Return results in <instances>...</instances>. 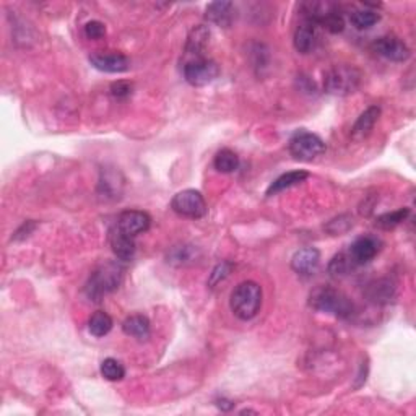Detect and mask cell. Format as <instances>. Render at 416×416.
Segmentation results:
<instances>
[{
  "instance_id": "ac0fdd59",
  "label": "cell",
  "mask_w": 416,
  "mask_h": 416,
  "mask_svg": "<svg viewBox=\"0 0 416 416\" xmlns=\"http://www.w3.org/2000/svg\"><path fill=\"white\" fill-rule=\"evenodd\" d=\"M122 330L129 337L145 340L150 335V320L144 314H134L129 315L124 322H122Z\"/></svg>"
},
{
  "instance_id": "603a6c76",
  "label": "cell",
  "mask_w": 416,
  "mask_h": 416,
  "mask_svg": "<svg viewBox=\"0 0 416 416\" xmlns=\"http://www.w3.org/2000/svg\"><path fill=\"white\" fill-rule=\"evenodd\" d=\"M358 266L353 262V259L349 257L348 252H340L330 260L329 263V273L335 278L338 277H347L349 272L354 270Z\"/></svg>"
},
{
  "instance_id": "d4e9b609",
  "label": "cell",
  "mask_w": 416,
  "mask_h": 416,
  "mask_svg": "<svg viewBox=\"0 0 416 416\" xmlns=\"http://www.w3.org/2000/svg\"><path fill=\"white\" fill-rule=\"evenodd\" d=\"M410 216V208H399V210L390 211V214H384L376 218V226H379L382 229H392L395 226L404 223V221Z\"/></svg>"
},
{
  "instance_id": "d6986e66",
  "label": "cell",
  "mask_w": 416,
  "mask_h": 416,
  "mask_svg": "<svg viewBox=\"0 0 416 416\" xmlns=\"http://www.w3.org/2000/svg\"><path fill=\"white\" fill-rule=\"evenodd\" d=\"M233 8L231 2H214L207 7V20L220 26H229L233 21Z\"/></svg>"
},
{
  "instance_id": "52a82bcc",
  "label": "cell",
  "mask_w": 416,
  "mask_h": 416,
  "mask_svg": "<svg viewBox=\"0 0 416 416\" xmlns=\"http://www.w3.org/2000/svg\"><path fill=\"white\" fill-rule=\"evenodd\" d=\"M218 75V64L205 58L192 59L184 65V77L193 87H203V85L211 83Z\"/></svg>"
},
{
  "instance_id": "4316f807",
  "label": "cell",
  "mask_w": 416,
  "mask_h": 416,
  "mask_svg": "<svg viewBox=\"0 0 416 416\" xmlns=\"http://www.w3.org/2000/svg\"><path fill=\"white\" fill-rule=\"evenodd\" d=\"M193 249L192 245H179V248H174L171 250V254L168 255V262L171 263H177V266H182V263L191 262L193 259Z\"/></svg>"
},
{
  "instance_id": "ffe728a7",
  "label": "cell",
  "mask_w": 416,
  "mask_h": 416,
  "mask_svg": "<svg viewBox=\"0 0 416 416\" xmlns=\"http://www.w3.org/2000/svg\"><path fill=\"white\" fill-rule=\"evenodd\" d=\"M307 177H309V173L301 171V169L281 174L280 177L275 179V181L270 184V187H268V191H267V196H275V193H278V192H283V191H286V189L295 187V186H297V184L304 182Z\"/></svg>"
},
{
  "instance_id": "3957f363",
  "label": "cell",
  "mask_w": 416,
  "mask_h": 416,
  "mask_svg": "<svg viewBox=\"0 0 416 416\" xmlns=\"http://www.w3.org/2000/svg\"><path fill=\"white\" fill-rule=\"evenodd\" d=\"M311 306L315 311L333 314L340 319H349L354 314V306L348 296L330 286H319L311 293Z\"/></svg>"
},
{
  "instance_id": "5bb4252c",
  "label": "cell",
  "mask_w": 416,
  "mask_h": 416,
  "mask_svg": "<svg viewBox=\"0 0 416 416\" xmlns=\"http://www.w3.org/2000/svg\"><path fill=\"white\" fill-rule=\"evenodd\" d=\"M110 243H111V248H112V252L116 254L117 259L121 260H132L134 259L135 255V241L132 236L125 234L124 231H121L117 226H114L110 231Z\"/></svg>"
},
{
  "instance_id": "7c38bea8",
  "label": "cell",
  "mask_w": 416,
  "mask_h": 416,
  "mask_svg": "<svg viewBox=\"0 0 416 416\" xmlns=\"http://www.w3.org/2000/svg\"><path fill=\"white\" fill-rule=\"evenodd\" d=\"M89 62L106 73H122L130 67L129 59L124 54H93Z\"/></svg>"
},
{
  "instance_id": "f1b7e54d",
  "label": "cell",
  "mask_w": 416,
  "mask_h": 416,
  "mask_svg": "<svg viewBox=\"0 0 416 416\" xmlns=\"http://www.w3.org/2000/svg\"><path fill=\"white\" fill-rule=\"evenodd\" d=\"M85 36L92 41L101 40V37L106 36V26H104L103 23L98 20L88 21L87 25H85Z\"/></svg>"
},
{
  "instance_id": "30bf717a",
  "label": "cell",
  "mask_w": 416,
  "mask_h": 416,
  "mask_svg": "<svg viewBox=\"0 0 416 416\" xmlns=\"http://www.w3.org/2000/svg\"><path fill=\"white\" fill-rule=\"evenodd\" d=\"M372 47L377 54L387 60H392V62H405L410 58L408 46L395 36H382Z\"/></svg>"
},
{
  "instance_id": "4fadbf2b",
  "label": "cell",
  "mask_w": 416,
  "mask_h": 416,
  "mask_svg": "<svg viewBox=\"0 0 416 416\" xmlns=\"http://www.w3.org/2000/svg\"><path fill=\"white\" fill-rule=\"evenodd\" d=\"M364 295H366V297L371 302H374V304H387V302L394 301L397 295V286L389 278H379V280L371 281L370 285H367Z\"/></svg>"
},
{
  "instance_id": "44dd1931",
  "label": "cell",
  "mask_w": 416,
  "mask_h": 416,
  "mask_svg": "<svg viewBox=\"0 0 416 416\" xmlns=\"http://www.w3.org/2000/svg\"><path fill=\"white\" fill-rule=\"evenodd\" d=\"M112 318L107 312L104 311H96L88 320V330L93 337H104L112 330Z\"/></svg>"
},
{
  "instance_id": "e0dca14e",
  "label": "cell",
  "mask_w": 416,
  "mask_h": 416,
  "mask_svg": "<svg viewBox=\"0 0 416 416\" xmlns=\"http://www.w3.org/2000/svg\"><path fill=\"white\" fill-rule=\"evenodd\" d=\"M208 42H210V30L203 25L193 28L187 37L186 52L191 55H196V59L203 58L202 54L205 52Z\"/></svg>"
},
{
  "instance_id": "5b68a950",
  "label": "cell",
  "mask_w": 416,
  "mask_h": 416,
  "mask_svg": "<svg viewBox=\"0 0 416 416\" xmlns=\"http://www.w3.org/2000/svg\"><path fill=\"white\" fill-rule=\"evenodd\" d=\"M288 148H290V153L295 159L312 162V159L324 155L325 144L320 137L311 134V132H297V134L291 137Z\"/></svg>"
},
{
  "instance_id": "2e32d148",
  "label": "cell",
  "mask_w": 416,
  "mask_h": 416,
  "mask_svg": "<svg viewBox=\"0 0 416 416\" xmlns=\"http://www.w3.org/2000/svg\"><path fill=\"white\" fill-rule=\"evenodd\" d=\"M381 116V107L379 106H371L358 117V121L354 122L352 129V137L353 140H363L371 134V130L374 129L377 119Z\"/></svg>"
},
{
  "instance_id": "cb8c5ba5",
  "label": "cell",
  "mask_w": 416,
  "mask_h": 416,
  "mask_svg": "<svg viewBox=\"0 0 416 416\" xmlns=\"http://www.w3.org/2000/svg\"><path fill=\"white\" fill-rule=\"evenodd\" d=\"M379 20V13L370 10V8H363V10H354L353 13H349V21L356 30H370Z\"/></svg>"
},
{
  "instance_id": "7402d4cb",
  "label": "cell",
  "mask_w": 416,
  "mask_h": 416,
  "mask_svg": "<svg viewBox=\"0 0 416 416\" xmlns=\"http://www.w3.org/2000/svg\"><path fill=\"white\" fill-rule=\"evenodd\" d=\"M214 166L218 173H223V174L234 173L236 169L239 168V156L236 155L233 150H228V148L221 150L215 156Z\"/></svg>"
},
{
  "instance_id": "7a4b0ae2",
  "label": "cell",
  "mask_w": 416,
  "mask_h": 416,
  "mask_svg": "<svg viewBox=\"0 0 416 416\" xmlns=\"http://www.w3.org/2000/svg\"><path fill=\"white\" fill-rule=\"evenodd\" d=\"M231 311L241 320H250L262 307V288L255 281H243L234 288L229 297Z\"/></svg>"
},
{
  "instance_id": "484cf974",
  "label": "cell",
  "mask_w": 416,
  "mask_h": 416,
  "mask_svg": "<svg viewBox=\"0 0 416 416\" xmlns=\"http://www.w3.org/2000/svg\"><path fill=\"white\" fill-rule=\"evenodd\" d=\"M101 374L106 381L117 382L122 381L125 376V367L121 361H117L114 358H106L101 363Z\"/></svg>"
},
{
  "instance_id": "4dcf8cb0",
  "label": "cell",
  "mask_w": 416,
  "mask_h": 416,
  "mask_svg": "<svg viewBox=\"0 0 416 416\" xmlns=\"http://www.w3.org/2000/svg\"><path fill=\"white\" fill-rule=\"evenodd\" d=\"M132 93V85L127 82H117L111 87V94L114 98H127Z\"/></svg>"
},
{
  "instance_id": "6da1fadb",
  "label": "cell",
  "mask_w": 416,
  "mask_h": 416,
  "mask_svg": "<svg viewBox=\"0 0 416 416\" xmlns=\"http://www.w3.org/2000/svg\"><path fill=\"white\" fill-rule=\"evenodd\" d=\"M122 278H124V268L119 263H103L92 273L87 286H85V293H87L89 300L99 302L104 296L116 291L121 286Z\"/></svg>"
},
{
  "instance_id": "277c9868",
  "label": "cell",
  "mask_w": 416,
  "mask_h": 416,
  "mask_svg": "<svg viewBox=\"0 0 416 416\" xmlns=\"http://www.w3.org/2000/svg\"><path fill=\"white\" fill-rule=\"evenodd\" d=\"M361 73L349 65H338L329 70L324 78V88L332 94H348L358 88Z\"/></svg>"
},
{
  "instance_id": "9a60e30c",
  "label": "cell",
  "mask_w": 416,
  "mask_h": 416,
  "mask_svg": "<svg viewBox=\"0 0 416 416\" xmlns=\"http://www.w3.org/2000/svg\"><path fill=\"white\" fill-rule=\"evenodd\" d=\"M318 41V26L312 21L304 20L295 31V49L301 54H309Z\"/></svg>"
},
{
  "instance_id": "83f0119b",
  "label": "cell",
  "mask_w": 416,
  "mask_h": 416,
  "mask_svg": "<svg viewBox=\"0 0 416 416\" xmlns=\"http://www.w3.org/2000/svg\"><path fill=\"white\" fill-rule=\"evenodd\" d=\"M320 26H324L325 30L333 33V35H337V33H342L345 30V18L342 15V12H340V8L337 10H333L330 15L325 18V20L320 23Z\"/></svg>"
},
{
  "instance_id": "9c48e42d",
  "label": "cell",
  "mask_w": 416,
  "mask_h": 416,
  "mask_svg": "<svg viewBox=\"0 0 416 416\" xmlns=\"http://www.w3.org/2000/svg\"><path fill=\"white\" fill-rule=\"evenodd\" d=\"M151 225V218L150 215L146 214V211L141 210H125L122 211V214L117 216V228L121 231H124L125 234L132 236V238H135V236H139L141 233H145V231L150 229Z\"/></svg>"
},
{
  "instance_id": "ba28073f",
  "label": "cell",
  "mask_w": 416,
  "mask_h": 416,
  "mask_svg": "<svg viewBox=\"0 0 416 416\" xmlns=\"http://www.w3.org/2000/svg\"><path fill=\"white\" fill-rule=\"evenodd\" d=\"M382 249V241L376 236L366 234L359 236L358 239H354V243L349 245L348 254L353 259V262L356 266H364V263L371 262Z\"/></svg>"
},
{
  "instance_id": "f546056e",
  "label": "cell",
  "mask_w": 416,
  "mask_h": 416,
  "mask_svg": "<svg viewBox=\"0 0 416 416\" xmlns=\"http://www.w3.org/2000/svg\"><path fill=\"white\" fill-rule=\"evenodd\" d=\"M231 268H233V266H231L229 262H223V263H220V266H216V267H215V270L211 272L210 281H208V285H210L211 288H214L215 285H218L220 281H223L225 278L229 275Z\"/></svg>"
},
{
  "instance_id": "8fae6325",
  "label": "cell",
  "mask_w": 416,
  "mask_h": 416,
  "mask_svg": "<svg viewBox=\"0 0 416 416\" xmlns=\"http://www.w3.org/2000/svg\"><path fill=\"white\" fill-rule=\"evenodd\" d=\"M320 252L315 248L300 249L293 255L291 268L302 277H309L319 268Z\"/></svg>"
},
{
  "instance_id": "8992f818",
  "label": "cell",
  "mask_w": 416,
  "mask_h": 416,
  "mask_svg": "<svg viewBox=\"0 0 416 416\" xmlns=\"http://www.w3.org/2000/svg\"><path fill=\"white\" fill-rule=\"evenodd\" d=\"M171 208L177 215L186 218H202L207 214V202L203 196L196 189H186L177 192L171 200Z\"/></svg>"
}]
</instances>
